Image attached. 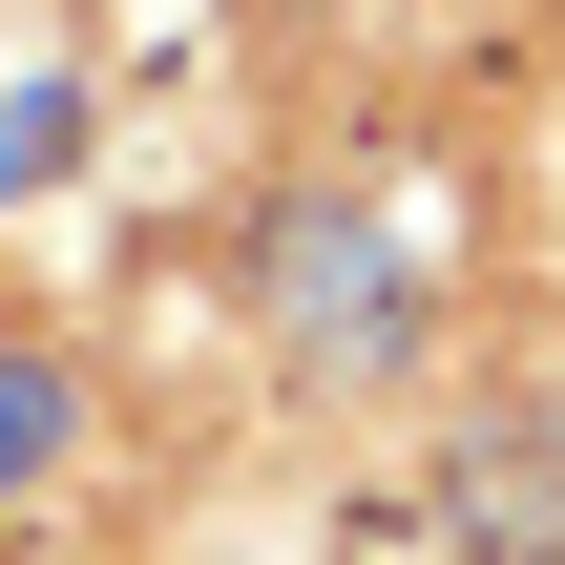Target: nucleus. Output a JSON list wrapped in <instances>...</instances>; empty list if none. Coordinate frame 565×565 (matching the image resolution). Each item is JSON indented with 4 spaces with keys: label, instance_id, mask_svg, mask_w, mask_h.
Returning a JSON list of instances; mask_svg holds the SVG:
<instances>
[{
    "label": "nucleus",
    "instance_id": "f257e3e1",
    "mask_svg": "<svg viewBox=\"0 0 565 565\" xmlns=\"http://www.w3.org/2000/svg\"><path fill=\"white\" fill-rule=\"evenodd\" d=\"M63 419H84V398H63V377H42V356H0V503H21V482H42V461H63Z\"/></svg>",
    "mask_w": 565,
    "mask_h": 565
},
{
    "label": "nucleus",
    "instance_id": "f03ea898",
    "mask_svg": "<svg viewBox=\"0 0 565 565\" xmlns=\"http://www.w3.org/2000/svg\"><path fill=\"white\" fill-rule=\"evenodd\" d=\"M63 126H84V105H63V84H21V105H0V189H42V168H63Z\"/></svg>",
    "mask_w": 565,
    "mask_h": 565
}]
</instances>
